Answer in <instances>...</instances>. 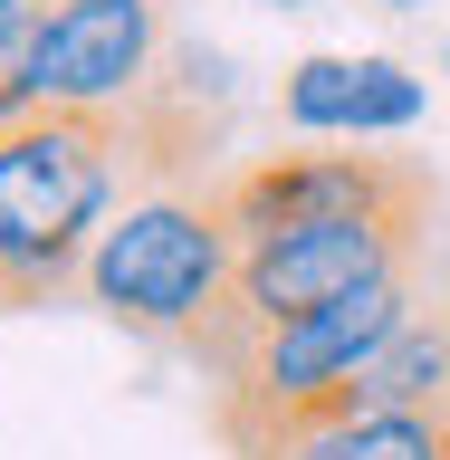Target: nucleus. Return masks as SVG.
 <instances>
[{"instance_id":"f257e3e1","label":"nucleus","mask_w":450,"mask_h":460,"mask_svg":"<svg viewBox=\"0 0 450 460\" xmlns=\"http://www.w3.org/2000/svg\"><path fill=\"white\" fill-rule=\"evenodd\" d=\"M125 211V115L29 106L0 125V316L67 297L96 230Z\"/></svg>"},{"instance_id":"f03ea898","label":"nucleus","mask_w":450,"mask_h":460,"mask_svg":"<svg viewBox=\"0 0 450 460\" xmlns=\"http://www.w3.org/2000/svg\"><path fill=\"white\" fill-rule=\"evenodd\" d=\"M431 211H441V201H393V211L287 221V230L240 240L230 297L211 307V326L192 336L201 374L221 384V374H240V355H250L269 326H287V316H307V307H336V297H355V288L412 269V259H422V240H431Z\"/></svg>"},{"instance_id":"7ed1b4c3","label":"nucleus","mask_w":450,"mask_h":460,"mask_svg":"<svg viewBox=\"0 0 450 460\" xmlns=\"http://www.w3.org/2000/svg\"><path fill=\"white\" fill-rule=\"evenodd\" d=\"M230 269H240V230L221 211V182H201V192H144L96 230V250L77 269V297L106 326H125V336H154V345L192 355V336L230 297Z\"/></svg>"},{"instance_id":"20e7f679","label":"nucleus","mask_w":450,"mask_h":460,"mask_svg":"<svg viewBox=\"0 0 450 460\" xmlns=\"http://www.w3.org/2000/svg\"><path fill=\"white\" fill-rule=\"evenodd\" d=\"M172 49V0H57L29 29V106H125Z\"/></svg>"},{"instance_id":"39448f33","label":"nucleus","mask_w":450,"mask_h":460,"mask_svg":"<svg viewBox=\"0 0 450 460\" xmlns=\"http://www.w3.org/2000/svg\"><path fill=\"white\" fill-rule=\"evenodd\" d=\"M393 201H441L431 164L412 154H374V144H336V154H269V164L221 172V211L240 240L287 221H345V211H393Z\"/></svg>"},{"instance_id":"423d86ee","label":"nucleus","mask_w":450,"mask_h":460,"mask_svg":"<svg viewBox=\"0 0 450 460\" xmlns=\"http://www.w3.org/2000/svg\"><path fill=\"white\" fill-rule=\"evenodd\" d=\"M278 115L297 135H402L422 115V77L393 58H297L278 86Z\"/></svg>"},{"instance_id":"0eeeda50","label":"nucleus","mask_w":450,"mask_h":460,"mask_svg":"<svg viewBox=\"0 0 450 460\" xmlns=\"http://www.w3.org/2000/svg\"><path fill=\"white\" fill-rule=\"evenodd\" d=\"M259 460H450V422L441 412H345V422L287 431Z\"/></svg>"},{"instance_id":"6e6552de","label":"nucleus","mask_w":450,"mask_h":460,"mask_svg":"<svg viewBox=\"0 0 450 460\" xmlns=\"http://www.w3.org/2000/svg\"><path fill=\"white\" fill-rule=\"evenodd\" d=\"M365 412H450V307H412L365 374Z\"/></svg>"},{"instance_id":"1a4fd4ad","label":"nucleus","mask_w":450,"mask_h":460,"mask_svg":"<svg viewBox=\"0 0 450 460\" xmlns=\"http://www.w3.org/2000/svg\"><path fill=\"white\" fill-rule=\"evenodd\" d=\"M39 10H49V0H0V29H29Z\"/></svg>"},{"instance_id":"9d476101","label":"nucleus","mask_w":450,"mask_h":460,"mask_svg":"<svg viewBox=\"0 0 450 460\" xmlns=\"http://www.w3.org/2000/svg\"><path fill=\"white\" fill-rule=\"evenodd\" d=\"M278 10H316V0H278Z\"/></svg>"},{"instance_id":"9b49d317","label":"nucleus","mask_w":450,"mask_h":460,"mask_svg":"<svg viewBox=\"0 0 450 460\" xmlns=\"http://www.w3.org/2000/svg\"><path fill=\"white\" fill-rule=\"evenodd\" d=\"M393 10H412V0H393Z\"/></svg>"},{"instance_id":"f8f14e48","label":"nucleus","mask_w":450,"mask_h":460,"mask_svg":"<svg viewBox=\"0 0 450 460\" xmlns=\"http://www.w3.org/2000/svg\"><path fill=\"white\" fill-rule=\"evenodd\" d=\"M49 10H57V0H49Z\"/></svg>"},{"instance_id":"ddd939ff","label":"nucleus","mask_w":450,"mask_h":460,"mask_svg":"<svg viewBox=\"0 0 450 460\" xmlns=\"http://www.w3.org/2000/svg\"><path fill=\"white\" fill-rule=\"evenodd\" d=\"M441 422H450V412H441Z\"/></svg>"}]
</instances>
